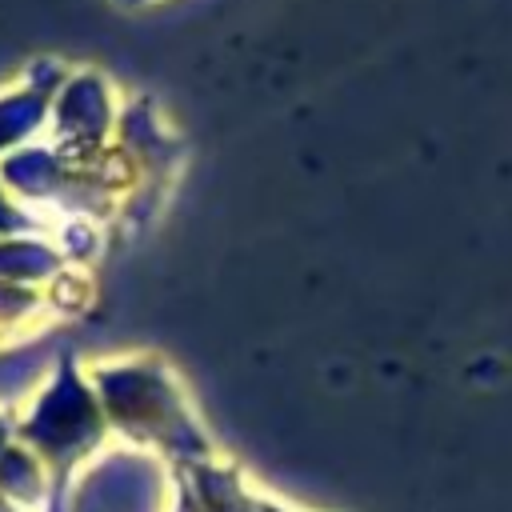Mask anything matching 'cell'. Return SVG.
Listing matches in <instances>:
<instances>
[{"mask_svg":"<svg viewBox=\"0 0 512 512\" xmlns=\"http://www.w3.org/2000/svg\"><path fill=\"white\" fill-rule=\"evenodd\" d=\"M48 108H52V100L40 96L36 88H28L24 80L0 92V160L16 148L32 144L44 132Z\"/></svg>","mask_w":512,"mask_h":512,"instance_id":"6da1fadb","label":"cell"},{"mask_svg":"<svg viewBox=\"0 0 512 512\" xmlns=\"http://www.w3.org/2000/svg\"><path fill=\"white\" fill-rule=\"evenodd\" d=\"M60 252L48 240H36L28 232L20 236H0V280L4 284H36L60 272Z\"/></svg>","mask_w":512,"mask_h":512,"instance_id":"7a4b0ae2","label":"cell"},{"mask_svg":"<svg viewBox=\"0 0 512 512\" xmlns=\"http://www.w3.org/2000/svg\"><path fill=\"white\" fill-rule=\"evenodd\" d=\"M32 228H40L36 224V216L4 188V180H0V236H20V232H32Z\"/></svg>","mask_w":512,"mask_h":512,"instance_id":"3957f363","label":"cell"}]
</instances>
